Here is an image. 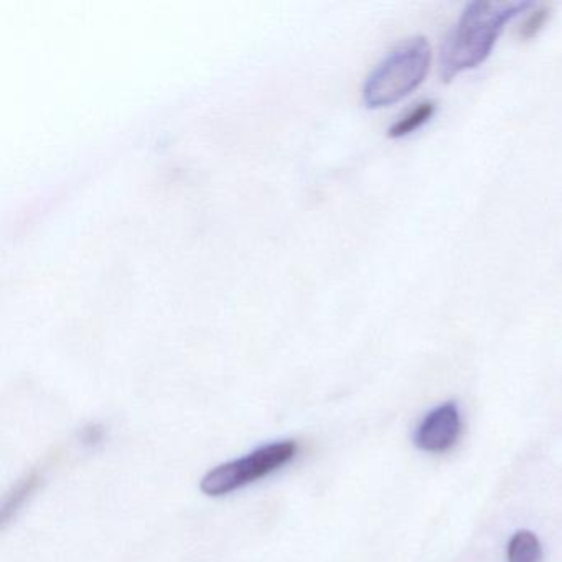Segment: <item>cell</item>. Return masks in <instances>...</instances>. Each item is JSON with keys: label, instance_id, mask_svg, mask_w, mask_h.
I'll return each instance as SVG.
<instances>
[{"label": "cell", "instance_id": "obj_1", "mask_svg": "<svg viewBox=\"0 0 562 562\" xmlns=\"http://www.w3.org/2000/svg\"><path fill=\"white\" fill-rule=\"evenodd\" d=\"M531 2H472L460 15L440 50V77L452 81L480 67L492 54L503 29L531 9Z\"/></svg>", "mask_w": 562, "mask_h": 562}, {"label": "cell", "instance_id": "obj_8", "mask_svg": "<svg viewBox=\"0 0 562 562\" xmlns=\"http://www.w3.org/2000/svg\"><path fill=\"white\" fill-rule=\"evenodd\" d=\"M549 15H551V8L549 5L535 8V11L522 22L521 29H519V37L522 41H532V38L538 37L539 32L544 29L546 22L549 21Z\"/></svg>", "mask_w": 562, "mask_h": 562}, {"label": "cell", "instance_id": "obj_5", "mask_svg": "<svg viewBox=\"0 0 562 562\" xmlns=\"http://www.w3.org/2000/svg\"><path fill=\"white\" fill-rule=\"evenodd\" d=\"M436 110L437 106L434 101H424V103L417 104L406 116L401 117V120H397L396 123L390 127L387 136H390L391 139H401V137L417 133L420 127L426 126V124L432 120Z\"/></svg>", "mask_w": 562, "mask_h": 562}, {"label": "cell", "instance_id": "obj_3", "mask_svg": "<svg viewBox=\"0 0 562 562\" xmlns=\"http://www.w3.org/2000/svg\"><path fill=\"white\" fill-rule=\"evenodd\" d=\"M299 443L295 440H279L259 447L239 459L229 460L210 470L200 483V488L209 496H225L245 488L258 480L278 472L295 459Z\"/></svg>", "mask_w": 562, "mask_h": 562}, {"label": "cell", "instance_id": "obj_9", "mask_svg": "<svg viewBox=\"0 0 562 562\" xmlns=\"http://www.w3.org/2000/svg\"><path fill=\"white\" fill-rule=\"evenodd\" d=\"M103 429L100 426H90L81 434V439L87 446H94V443L101 442L103 439Z\"/></svg>", "mask_w": 562, "mask_h": 562}, {"label": "cell", "instance_id": "obj_4", "mask_svg": "<svg viewBox=\"0 0 562 562\" xmlns=\"http://www.w3.org/2000/svg\"><path fill=\"white\" fill-rule=\"evenodd\" d=\"M460 430H462V420L456 404H442L430 411L417 427L416 446L424 452H447L456 446Z\"/></svg>", "mask_w": 562, "mask_h": 562}, {"label": "cell", "instance_id": "obj_2", "mask_svg": "<svg viewBox=\"0 0 562 562\" xmlns=\"http://www.w3.org/2000/svg\"><path fill=\"white\" fill-rule=\"evenodd\" d=\"M429 42L413 37L394 48L368 77L363 101L370 110L393 106L409 97L426 80L430 67Z\"/></svg>", "mask_w": 562, "mask_h": 562}, {"label": "cell", "instance_id": "obj_7", "mask_svg": "<svg viewBox=\"0 0 562 562\" xmlns=\"http://www.w3.org/2000/svg\"><path fill=\"white\" fill-rule=\"evenodd\" d=\"M41 482L42 472H38V470L29 473L24 480L19 482L12 495H9V498L5 499L4 508H2V522H4V525L11 519L12 515H15V512H18L19 506L25 502V498H29V496L37 490L38 483Z\"/></svg>", "mask_w": 562, "mask_h": 562}, {"label": "cell", "instance_id": "obj_6", "mask_svg": "<svg viewBox=\"0 0 562 562\" xmlns=\"http://www.w3.org/2000/svg\"><path fill=\"white\" fill-rule=\"evenodd\" d=\"M508 562H539L542 558L541 542L531 531H518L508 542Z\"/></svg>", "mask_w": 562, "mask_h": 562}]
</instances>
